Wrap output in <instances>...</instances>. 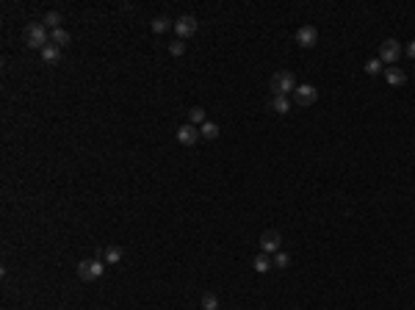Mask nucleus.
<instances>
[{"mask_svg": "<svg viewBox=\"0 0 415 310\" xmlns=\"http://www.w3.org/2000/svg\"><path fill=\"white\" fill-rule=\"evenodd\" d=\"M47 42H50V31H47L42 22H31V25L25 28V45H28V48L45 50Z\"/></svg>", "mask_w": 415, "mask_h": 310, "instance_id": "nucleus-1", "label": "nucleus"}, {"mask_svg": "<svg viewBox=\"0 0 415 310\" xmlns=\"http://www.w3.org/2000/svg\"><path fill=\"white\" fill-rule=\"evenodd\" d=\"M294 89H296L294 72H288V69H280V72L271 75V92H274V97H280V95L288 97V92H294Z\"/></svg>", "mask_w": 415, "mask_h": 310, "instance_id": "nucleus-2", "label": "nucleus"}, {"mask_svg": "<svg viewBox=\"0 0 415 310\" xmlns=\"http://www.w3.org/2000/svg\"><path fill=\"white\" fill-rule=\"evenodd\" d=\"M103 274H105V260L92 258V260H83L78 266V277L86 280V283H94V280H100Z\"/></svg>", "mask_w": 415, "mask_h": 310, "instance_id": "nucleus-3", "label": "nucleus"}, {"mask_svg": "<svg viewBox=\"0 0 415 310\" xmlns=\"http://www.w3.org/2000/svg\"><path fill=\"white\" fill-rule=\"evenodd\" d=\"M401 45L396 42V39H385L382 45H379V61L388 64V67H396V61L401 58Z\"/></svg>", "mask_w": 415, "mask_h": 310, "instance_id": "nucleus-4", "label": "nucleus"}, {"mask_svg": "<svg viewBox=\"0 0 415 310\" xmlns=\"http://www.w3.org/2000/svg\"><path fill=\"white\" fill-rule=\"evenodd\" d=\"M316 100H318V89H316V86L302 83V86H296V89H294V103H296V105H302V108L313 105Z\"/></svg>", "mask_w": 415, "mask_h": 310, "instance_id": "nucleus-5", "label": "nucleus"}, {"mask_svg": "<svg viewBox=\"0 0 415 310\" xmlns=\"http://www.w3.org/2000/svg\"><path fill=\"white\" fill-rule=\"evenodd\" d=\"M280 247H282V236L277 230H266L263 236H260V252H280Z\"/></svg>", "mask_w": 415, "mask_h": 310, "instance_id": "nucleus-6", "label": "nucleus"}, {"mask_svg": "<svg viewBox=\"0 0 415 310\" xmlns=\"http://www.w3.org/2000/svg\"><path fill=\"white\" fill-rule=\"evenodd\" d=\"M194 31H197V20H194L191 14H183L180 20H175V33L186 42L188 36H194Z\"/></svg>", "mask_w": 415, "mask_h": 310, "instance_id": "nucleus-7", "label": "nucleus"}, {"mask_svg": "<svg viewBox=\"0 0 415 310\" xmlns=\"http://www.w3.org/2000/svg\"><path fill=\"white\" fill-rule=\"evenodd\" d=\"M199 127L197 125H180L177 127V142L183 144V147H191V144H197L199 142Z\"/></svg>", "mask_w": 415, "mask_h": 310, "instance_id": "nucleus-8", "label": "nucleus"}, {"mask_svg": "<svg viewBox=\"0 0 415 310\" xmlns=\"http://www.w3.org/2000/svg\"><path fill=\"white\" fill-rule=\"evenodd\" d=\"M296 42L302 45V48H316L318 42V31L313 25H302L299 31H296Z\"/></svg>", "mask_w": 415, "mask_h": 310, "instance_id": "nucleus-9", "label": "nucleus"}, {"mask_svg": "<svg viewBox=\"0 0 415 310\" xmlns=\"http://www.w3.org/2000/svg\"><path fill=\"white\" fill-rule=\"evenodd\" d=\"M385 80H388L390 86H404L407 83V75L401 67H385Z\"/></svg>", "mask_w": 415, "mask_h": 310, "instance_id": "nucleus-10", "label": "nucleus"}, {"mask_svg": "<svg viewBox=\"0 0 415 310\" xmlns=\"http://www.w3.org/2000/svg\"><path fill=\"white\" fill-rule=\"evenodd\" d=\"M150 28H152V33H166L175 28V22H172L169 17H155V20L150 22Z\"/></svg>", "mask_w": 415, "mask_h": 310, "instance_id": "nucleus-11", "label": "nucleus"}, {"mask_svg": "<svg viewBox=\"0 0 415 310\" xmlns=\"http://www.w3.org/2000/svg\"><path fill=\"white\" fill-rule=\"evenodd\" d=\"M69 39H72V36H69V33L64 31V28H56V31H50V42L56 45V48H67Z\"/></svg>", "mask_w": 415, "mask_h": 310, "instance_id": "nucleus-12", "label": "nucleus"}, {"mask_svg": "<svg viewBox=\"0 0 415 310\" xmlns=\"http://www.w3.org/2000/svg\"><path fill=\"white\" fill-rule=\"evenodd\" d=\"M42 25H45V28H50V31L61 28V14H58V11H47V14L42 17Z\"/></svg>", "mask_w": 415, "mask_h": 310, "instance_id": "nucleus-13", "label": "nucleus"}, {"mask_svg": "<svg viewBox=\"0 0 415 310\" xmlns=\"http://www.w3.org/2000/svg\"><path fill=\"white\" fill-rule=\"evenodd\" d=\"M205 122H208L205 108H199V105H197V108L188 111V125H205Z\"/></svg>", "mask_w": 415, "mask_h": 310, "instance_id": "nucleus-14", "label": "nucleus"}, {"mask_svg": "<svg viewBox=\"0 0 415 310\" xmlns=\"http://www.w3.org/2000/svg\"><path fill=\"white\" fill-rule=\"evenodd\" d=\"M271 266H274V260H269V255H266V252H260L258 258H255V272L266 274V272H269Z\"/></svg>", "mask_w": 415, "mask_h": 310, "instance_id": "nucleus-15", "label": "nucleus"}, {"mask_svg": "<svg viewBox=\"0 0 415 310\" xmlns=\"http://www.w3.org/2000/svg\"><path fill=\"white\" fill-rule=\"evenodd\" d=\"M199 136L208 139V142H213V139L219 136V125H216V122H205V125L199 127Z\"/></svg>", "mask_w": 415, "mask_h": 310, "instance_id": "nucleus-16", "label": "nucleus"}, {"mask_svg": "<svg viewBox=\"0 0 415 310\" xmlns=\"http://www.w3.org/2000/svg\"><path fill=\"white\" fill-rule=\"evenodd\" d=\"M42 58H45L47 64H56L58 58H61V48H56V45H47V48L42 50Z\"/></svg>", "mask_w": 415, "mask_h": 310, "instance_id": "nucleus-17", "label": "nucleus"}, {"mask_svg": "<svg viewBox=\"0 0 415 310\" xmlns=\"http://www.w3.org/2000/svg\"><path fill=\"white\" fill-rule=\"evenodd\" d=\"M103 258H105V263H108V266H116V263L122 260V249H119V247H108Z\"/></svg>", "mask_w": 415, "mask_h": 310, "instance_id": "nucleus-18", "label": "nucleus"}, {"mask_svg": "<svg viewBox=\"0 0 415 310\" xmlns=\"http://www.w3.org/2000/svg\"><path fill=\"white\" fill-rule=\"evenodd\" d=\"M271 108L277 111V114H288V108H290V103H288V97L285 95H280V97H274L271 100Z\"/></svg>", "mask_w": 415, "mask_h": 310, "instance_id": "nucleus-19", "label": "nucleus"}, {"mask_svg": "<svg viewBox=\"0 0 415 310\" xmlns=\"http://www.w3.org/2000/svg\"><path fill=\"white\" fill-rule=\"evenodd\" d=\"M202 310H219V296L216 294H205L202 296Z\"/></svg>", "mask_w": 415, "mask_h": 310, "instance_id": "nucleus-20", "label": "nucleus"}, {"mask_svg": "<svg viewBox=\"0 0 415 310\" xmlns=\"http://www.w3.org/2000/svg\"><path fill=\"white\" fill-rule=\"evenodd\" d=\"M169 53L172 56H183V53H186V42H183V39H175V42L169 45Z\"/></svg>", "mask_w": 415, "mask_h": 310, "instance_id": "nucleus-21", "label": "nucleus"}, {"mask_svg": "<svg viewBox=\"0 0 415 310\" xmlns=\"http://www.w3.org/2000/svg\"><path fill=\"white\" fill-rule=\"evenodd\" d=\"M288 263H290V255L288 252H274V266L277 269H285Z\"/></svg>", "mask_w": 415, "mask_h": 310, "instance_id": "nucleus-22", "label": "nucleus"}, {"mask_svg": "<svg viewBox=\"0 0 415 310\" xmlns=\"http://www.w3.org/2000/svg\"><path fill=\"white\" fill-rule=\"evenodd\" d=\"M365 72H368V75H377V72H382V61H379V58H371V61L365 64Z\"/></svg>", "mask_w": 415, "mask_h": 310, "instance_id": "nucleus-23", "label": "nucleus"}, {"mask_svg": "<svg viewBox=\"0 0 415 310\" xmlns=\"http://www.w3.org/2000/svg\"><path fill=\"white\" fill-rule=\"evenodd\" d=\"M404 53H407V56H410V58H415V42H410V45H407V50H404Z\"/></svg>", "mask_w": 415, "mask_h": 310, "instance_id": "nucleus-24", "label": "nucleus"}]
</instances>
